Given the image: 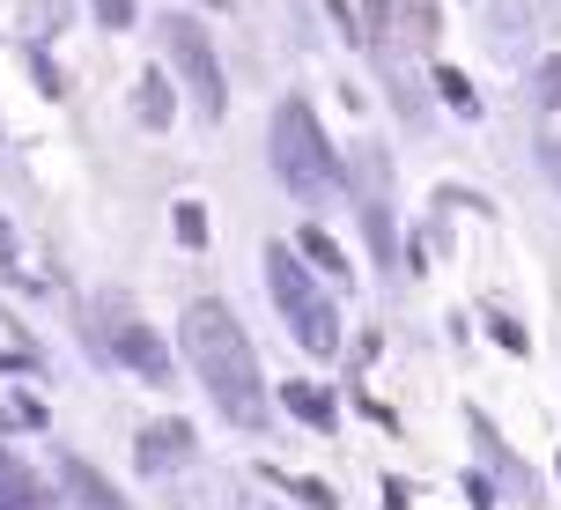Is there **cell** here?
<instances>
[{
  "mask_svg": "<svg viewBox=\"0 0 561 510\" xmlns=\"http://www.w3.org/2000/svg\"><path fill=\"white\" fill-rule=\"evenodd\" d=\"M436 89H444V97H450V104H458V112H466V118L480 112V97H473V82H466V75H458V67H436Z\"/></svg>",
  "mask_w": 561,
  "mask_h": 510,
  "instance_id": "obj_11",
  "label": "cell"
},
{
  "mask_svg": "<svg viewBox=\"0 0 561 510\" xmlns=\"http://www.w3.org/2000/svg\"><path fill=\"white\" fill-rule=\"evenodd\" d=\"M288 488H296L310 510H333V488H318V481H288Z\"/></svg>",
  "mask_w": 561,
  "mask_h": 510,
  "instance_id": "obj_14",
  "label": "cell"
},
{
  "mask_svg": "<svg viewBox=\"0 0 561 510\" xmlns=\"http://www.w3.org/2000/svg\"><path fill=\"white\" fill-rule=\"evenodd\" d=\"M140 118H148V126H170V82H163V75L140 82Z\"/></svg>",
  "mask_w": 561,
  "mask_h": 510,
  "instance_id": "obj_10",
  "label": "cell"
},
{
  "mask_svg": "<svg viewBox=\"0 0 561 510\" xmlns=\"http://www.w3.org/2000/svg\"><path fill=\"white\" fill-rule=\"evenodd\" d=\"M547 170H554V185H561V141H547Z\"/></svg>",
  "mask_w": 561,
  "mask_h": 510,
  "instance_id": "obj_17",
  "label": "cell"
},
{
  "mask_svg": "<svg viewBox=\"0 0 561 510\" xmlns=\"http://www.w3.org/2000/svg\"><path fill=\"white\" fill-rule=\"evenodd\" d=\"M288 407H296L310 429H333V399L318 393V385H288Z\"/></svg>",
  "mask_w": 561,
  "mask_h": 510,
  "instance_id": "obj_9",
  "label": "cell"
},
{
  "mask_svg": "<svg viewBox=\"0 0 561 510\" xmlns=\"http://www.w3.org/2000/svg\"><path fill=\"white\" fill-rule=\"evenodd\" d=\"M547 97H561V67H554V75H547Z\"/></svg>",
  "mask_w": 561,
  "mask_h": 510,
  "instance_id": "obj_18",
  "label": "cell"
},
{
  "mask_svg": "<svg viewBox=\"0 0 561 510\" xmlns=\"http://www.w3.org/2000/svg\"><path fill=\"white\" fill-rule=\"evenodd\" d=\"M163 53H170V67L193 82L199 118H222L229 89H222V67H215V45H207V30H199L193 15H163Z\"/></svg>",
  "mask_w": 561,
  "mask_h": 510,
  "instance_id": "obj_4",
  "label": "cell"
},
{
  "mask_svg": "<svg viewBox=\"0 0 561 510\" xmlns=\"http://www.w3.org/2000/svg\"><path fill=\"white\" fill-rule=\"evenodd\" d=\"M304 252L318 259V267H325V274H347V259H340L333 245H325V237H318V229H304Z\"/></svg>",
  "mask_w": 561,
  "mask_h": 510,
  "instance_id": "obj_13",
  "label": "cell"
},
{
  "mask_svg": "<svg viewBox=\"0 0 561 510\" xmlns=\"http://www.w3.org/2000/svg\"><path fill=\"white\" fill-rule=\"evenodd\" d=\"M274 170H280V185L304 200V207H325V200L347 193L340 156L325 148V126H318V112H310L304 97H288V104L274 112Z\"/></svg>",
  "mask_w": 561,
  "mask_h": 510,
  "instance_id": "obj_2",
  "label": "cell"
},
{
  "mask_svg": "<svg viewBox=\"0 0 561 510\" xmlns=\"http://www.w3.org/2000/svg\"><path fill=\"white\" fill-rule=\"evenodd\" d=\"M0 510H59L53 496H45V481H37L15 452H0Z\"/></svg>",
  "mask_w": 561,
  "mask_h": 510,
  "instance_id": "obj_8",
  "label": "cell"
},
{
  "mask_svg": "<svg viewBox=\"0 0 561 510\" xmlns=\"http://www.w3.org/2000/svg\"><path fill=\"white\" fill-rule=\"evenodd\" d=\"M266 288H274V311L288 318V333L304 340L310 355H340V311H333V296L310 282L304 267H296V252H288V245H274V252H266Z\"/></svg>",
  "mask_w": 561,
  "mask_h": 510,
  "instance_id": "obj_3",
  "label": "cell"
},
{
  "mask_svg": "<svg viewBox=\"0 0 561 510\" xmlns=\"http://www.w3.org/2000/svg\"><path fill=\"white\" fill-rule=\"evenodd\" d=\"M488 326H495V340H503L510 355H525V333H517V326H510V318H488Z\"/></svg>",
  "mask_w": 561,
  "mask_h": 510,
  "instance_id": "obj_15",
  "label": "cell"
},
{
  "mask_svg": "<svg viewBox=\"0 0 561 510\" xmlns=\"http://www.w3.org/2000/svg\"><path fill=\"white\" fill-rule=\"evenodd\" d=\"M185 458H193V429L178 422V415L140 429V466H148V474H178Z\"/></svg>",
  "mask_w": 561,
  "mask_h": 510,
  "instance_id": "obj_6",
  "label": "cell"
},
{
  "mask_svg": "<svg viewBox=\"0 0 561 510\" xmlns=\"http://www.w3.org/2000/svg\"><path fill=\"white\" fill-rule=\"evenodd\" d=\"M112 348H118V363H126V370H140V377H156V385H163V377H170L163 333H156V326H140V318L126 311V304H118V311H112Z\"/></svg>",
  "mask_w": 561,
  "mask_h": 510,
  "instance_id": "obj_5",
  "label": "cell"
},
{
  "mask_svg": "<svg viewBox=\"0 0 561 510\" xmlns=\"http://www.w3.org/2000/svg\"><path fill=\"white\" fill-rule=\"evenodd\" d=\"M178 237H185V245H207V215H199V200H178Z\"/></svg>",
  "mask_w": 561,
  "mask_h": 510,
  "instance_id": "obj_12",
  "label": "cell"
},
{
  "mask_svg": "<svg viewBox=\"0 0 561 510\" xmlns=\"http://www.w3.org/2000/svg\"><path fill=\"white\" fill-rule=\"evenodd\" d=\"M178 348H185V363L199 370V385L215 393V407H222L237 429L266 422V377H259V355H252V340H244V326H237L229 304H215V296L185 304Z\"/></svg>",
  "mask_w": 561,
  "mask_h": 510,
  "instance_id": "obj_1",
  "label": "cell"
},
{
  "mask_svg": "<svg viewBox=\"0 0 561 510\" xmlns=\"http://www.w3.org/2000/svg\"><path fill=\"white\" fill-rule=\"evenodd\" d=\"M96 15L104 23H134V0H96Z\"/></svg>",
  "mask_w": 561,
  "mask_h": 510,
  "instance_id": "obj_16",
  "label": "cell"
},
{
  "mask_svg": "<svg viewBox=\"0 0 561 510\" xmlns=\"http://www.w3.org/2000/svg\"><path fill=\"white\" fill-rule=\"evenodd\" d=\"M59 481L75 488V503H89V510H126V496H118L89 458H75V452H59Z\"/></svg>",
  "mask_w": 561,
  "mask_h": 510,
  "instance_id": "obj_7",
  "label": "cell"
}]
</instances>
